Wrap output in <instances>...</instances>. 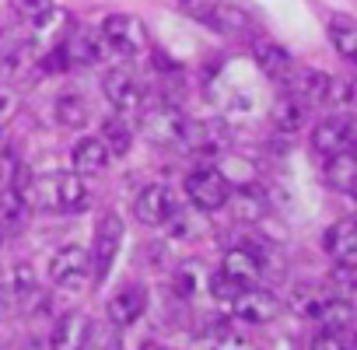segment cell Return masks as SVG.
<instances>
[{
    "label": "cell",
    "mask_w": 357,
    "mask_h": 350,
    "mask_svg": "<svg viewBox=\"0 0 357 350\" xmlns=\"http://www.w3.org/2000/svg\"><path fill=\"white\" fill-rule=\"evenodd\" d=\"M221 277H228L231 284L238 287H252L263 280V263H259V252L249 249V245H235L225 252L221 259Z\"/></svg>",
    "instance_id": "13"
},
{
    "label": "cell",
    "mask_w": 357,
    "mask_h": 350,
    "mask_svg": "<svg viewBox=\"0 0 357 350\" xmlns=\"http://www.w3.org/2000/svg\"><path fill=\"white\" fill-rule=\"evenodd\" d=\"M329 109L336 112H354V81L350 77H329V88H326V102Z\"/></svg>",
    "instance_id": "30"
},
{
    "label": "cell",
    "mask_w": 357,
    "mask_h": 350,
    "mask_svg": "<svg viewBox=\"0 0 357 350\" xmlns=\"http://www.w3.org/2000/svg\"><path fill=\"white\" fill-rule=\"evenodd\" d=\"M98 39L105 46V56H119V60H137L147 50V29L133 15H109L98 25Z\"/></svg>",
    "instance_id": "3"
},
{
    "label": "cell",
    "mask_w": 357,
    "mask_h": 350,
    "mask_svg": "<svg viewBox=\"0 0 357 350\" xmlns=\"http://www.w3.org/2000/svg\"><path fill=\"white\" fill-rule=\"evenodd\" d=\"M315 319H322V326L333 329V333H347V329L354 326V301L329 291V298H326V305L319 308Z\"/></svg>",
    "instance_id": "26"
},
{
    "label": "cell",
    "mask_w": 357,
    "mask_h": 350,
    "mask_svg": "<svg viewBox=\"0 0 357 350\" xmlns=\"http://www.w3.org/2000/svg\"><path fill=\"white\" fill-rule=\"evenodd\" d=\"M109 151V158H126L130 147H133V130L123 123V119H105L102 123V137H98Z\"/></svg>",
    "instance_id": "29"
},
{
    "label": "cell",
    "mask_w": 357,
    "mask_h": 350,
    "mask_svg": "<svg viewBox=\"0 0 357 350\" xmlns=\"http://www.w3.org/2000/svg\"><path fill=\"white\" fill-rule=\"evenodd\" d=\"M60 46H63L70 67H74V63H77V67H95V63L105 56V46H102V39H98V29H74V25H70V32L63 36Z\"/></svg>",
    "instance_id": "17"
},
{
    "label": "cell",
    "mask_w": 357,
    "mask_h": 350,
    "mask_svg": "<svg viewBox=\"0 0 357 350\" xmlns=\"http://www.w3.org/2000/svg\"><path fill=\"white\" fill-rule=\"evenodd\" d=\"M102 95H105V102H109L116 112H140V109H144V98H147L144 81H140L130 67H112V70H105V77H102Z\"/></svg>",
    "instance_id": "8"
},
{
    "label": "cell",
    "mask_w": 357,
    "mask_h": 350,
    "mask_svg": "<svg viewBox=\"0 0 357 350\" xmlns=\"http://www.w3.org/2000/svg\"><path fill=\"white\" fill-rule=\"evenodd\" d=\"M67 32H70V15L63 8H56V4L50 11H43L39 18L25 22V39H29V50L36 56L46 53V50H53V46H60Z\"/></svg>",
    "instance_id": "10"
},
{
    "label": "cell",
    "mask_w": 357,
    "mask_h": 350,
    "mask_svg": "<svg viewBox=\"0 0 357 350\" xmlns=\"http://www.w3.org/2000/svg\"><path fill=\"white\" fill-rule=\"evenodd\" d=\"M29 204L53 211V214H70L81 211L88 204V186L84 175L77 172H50V175H36L32 190H29Z\"/></svg>",
    "instance_id": "1"
},
{
    "label": "cell",
    "mask_w": 357,
    "mask_h": 350,
    "mask_svg": "<svg viewBox=\"0 0 357 350\" xmlns=\"http://www.w3.org/2000/svg\"><path fill=\"white\" fill-rule=\"evenodd\" d=\"M186 112H178V105H154V109H140V133L158 144V147H172L183 140V126H186Z\"/></svg>",
    "instance_id": "7"
},
{
    "label": "cell",
    "mask_w": 357,
    "mask_h": 350,
    "mask_svg": "<svg viewBox=\"0 0 357 350\" xmlns=\"http://www.w3.org/2000/svg\"><path fill=\"white\" fill-rule=\"evenodd\" d=\"M193 154H204V158H214V154H225L231 147V126L228 119L221 116H207V119H186L183 126V140Z\"/></svg>",
    "instance_id": "5"
},
{
    "label": "cell",
    "mask_w": 357,
    "mask_h": 350,
    "mask_svg": "<svg viewBox=\"0 0 357 350\" xmlns=\"http://www.w3.org/2000/svg\"><path fill=\"white\" fill-rule=\"evenodd\" d=\"M326 32H329V43H333V50L343 56V60H357V22L350 18V15H343V11H333L329 18H326Z\"/></svg>",
    "instance_id": "22"
},
{
    "label": "cell",
    "mask_w": 357,
    "mask_h": 350,
    "mask_svg": "<svg viewBox=\"0 0 357 350\" xmlns=\"http://www.w3.org/2000/svg\"><path fill=\"white\" fill-rule=\"evenodd\" d=\"M354 140H357V126H354L350 112H333L322 123H315V130H312V147L326 158L340 154V151H354Z\"/></svg>",
    "instance_id": "9"
},
{
    "label": "cell",
    "mask_w": 357,
    "mask_h": 350,
    "mask_svg": "<svg viewBox=\"0 0 357 350\" xmlns=\"http://www.w3.org/2000/svg\"><path fill=\"white\" fill-rule=\"evenodd\" d=\"M144 308H147V291H144V284H126V287H119V291L109 298V305H105L112 326H133V322L144 315Z\"/></svg>",
    "instance_id": "18"
},
{
    "label": "cell",
    "mask_w": 357,
    "mask_h": 350,
    "mask_svg": "<svg viewBox=\"0 0 357 350\" xmlns=\"http://www.w3.org/2000/svg\"><path fill=\"white\" fill-rule=\"evenodd\" d=\"M252 60H256V67H259V74H263L266 81L284 84V81L294 74V56H291L284 46L270 43V39H256V43H252Z\"/></svg>",
    "instance_id": "15"
},
{
    "label": "cell",
    "mask_w": 357,
    "mask_h": 350,
    "mask_svg": "<svg viewBox=\"0 0 357 350\" xmlns=\"http://www.w3.org/2000/svg\"><path fill=\"white\" fill-rule=\"evenodd\" d=\"M235 315L238 319H245V322H256V326H263V322H273L277 319V312H280V301L270 294V291H263V287H242L238 294H235Z\"/></svg>",
    "instance_id": "14"
},
{
    "label": "cell",
    "mask_w": 357,
    "mask_h": 350,
    "mask_svg": "<svg viewBox=\"0 0 357 350\" xmlns=\"http://www.w3.org/2000/svg\"><path fill=\"white\" fill-rule=\"evenodd\" d=\"M8 291H4V280H0V319H4V312H8Z\"/></svg>",
    "instance_id": "36"
},
{
    "label": "cell",
    "mask_w": 357,
    "mask_h": 350,
    "mask_svg": "<svg viewBox=\"0 0 357 350\" xmlns=\"http://www.w3.org/2000/svg\"><path fill=\"white\" fill-rule=\"evenodd\" d=\"M123 235H126V225L116 211L102 214L98 225H95V238H91V249H88V259H91V277L102 284L109 273H112V263L119 256V245H123Z\"/></svg>",
    "instance_id": "4"
},
{
    "label": "cell",
    "mask_w": 357,
    "mask_h": 350,
    "mask_svg": "<svg viewBox=\"0 0 357 350\" xmlns=\"http://www.w3.org/2000/svg\"><path fill=\"white\" fill-rule=\"evenodd\" d=\"M172 211H175V197H172V190H168L165 183L144 186V190L137 193V200H133V218H137L140 225H147V228L165 225V221L172 218Z\"/></svg>",
    "instance_id": "12"
},
{
    "label": "cell",
    "mask_w": 357,
    "mask_h": 350,
    "mask_svg": "<svg viewBox=\"0 0 357 350\" xmlns=\"http://www.w3.org/2000/svg\"><path fill=\"white\" fill-rule=\"evenodd\" d=\"M228 204H231L235 221H245V225H252V221H259L266 214V197L259 190H252V186L249 190H231Z\"/></svg>",
    "instance_id": "28"
},
{
    "label": "cell",
    "mask_w": 357,
    "mask_h": 350,
    "mask_svg": "<svg viewBox=\"0 0 357 350\" xmlns=\"http://www.w3.org/2000/svg\"><path fill=\"white\" fill-rule=\"evenodd\" d=\"M18 109H22L18 91H15V88H8V84H0V130H4V126L18 116Z\"/></svg>",
    "instance_id": "32"
},
{
    "label": "cell",
    "mask_w": 357,
    "mask_h": 350,
    "mask_svg": "<svg viewBox=\"0 0 357 350\" xmlns=\"http://www.w3.org/2000/svg\"><path fill=\"white\" fill-rule=\"evenodd\" d=\"M70 165H74L77 175H102L109 168V151H105V144L98 137H84V140L74 144Z\"/></svg>",
    "instance_id": "21"
},
{
    "label": "cell",
    "mask_w": 357,
    "mask_h": 350,
    "mask_svg": "<svg viewBox=\"0 0 357 350\" xmlns=\"http://www.w3.org/2000/svg\"><path fill=\"white\" fill-rule=\"evenodd\" d=\"M91 340V319L84 312H67L50 333V350H84Z\"/></svg>",
    "instance_id": "16"
},
{
    "label": "cell",
    "mask_w": 357,
    "mask_h": 350,
    "mask_svg": "<svg viewBox=\"0 0 357 350\" xmlns=\"http://www.w3.org/2000/svg\"><path fill=\"white\" fill-rule=\"evenodd\" d=\"M53 116H56V123L63 130H84L91 112H88V102L81 95H60L53 102Z\"/></svg>",
    "instance_id": "27"
},
{
    "label": "cell",
    "mask_w": 357,
    "mask_h": 350,
    "mask_svg": "<svg viewBox=\"0 0 357 350\" xmlns=\"http://www.w3.org/2000/svg\"><path fill=\"white\" fill-rule=\"evenodd\" d=\"M308 112H312V109H308L301 98H294L291 91H284V95L277 98V105H273V126H277L280 133H298V130L305 126Z\"/></svg>",
    "instance_id": "25"
},
{
    "label": "cell",
    "mask_w": 357,
    "mask_h": 350,
    "mask_svg": "<svg viewBox=\"0 0 357 350\" xmlns=\"http://www.w3.org/2000/svg\"><path fill=\"white\" fill-rule=\"evenodd\" d=\"M53 8V0H11V11L22 18V22H32V18H39L43 11H50Z\"/></svg>",
    "instance_id": "33"
},
{
    "label": "cell",
    "mask_w": 357,
    "mask_h": 350,
    "mask_svg": "<svg viewBox=\"0 0 357 350\" xmlns=\"http://www.w3.org/2000/svg\"><path fill=\"white\" fill-rule=\"evenodd\" d=\"M0 242H4V235H0Z\"/></svg>",
    "instance_id": "37"
},
{
    "label": "cell",
    "mask_w": 357,
    "mask_h": 350,
    "mask_svg": "<svg viewBox=\"0 0 357 350\" xmlns=\"http://www.w3.org/2000/svg\"><path fill=\"white\" fill-rule=\"evenodd\" d=\"M326 252H329L333 266H357V225L350 218L336 221L326 231Z\"/></svg>",
    "instance_id": "20"
},
{
    "label": "cell",
    "mask_w": 357,
    "mask_h": 350,
    "mask_svg": "<svg viewBox=\"0 0 357 350\" xmlns=\"http://www.w3.org/2000/svg\"><path fill=\"white\" fill-rule=\"evenodd\" d=\"M312 350H350L343 333H333V329H322L315 340H312Z\"/></svg>",
    "instance_id": "34"
},
{
    "label": "cell",
    "mask_w": 357,
    "mask_h": 350,
    "mask_svg": "<svg viewBox=\"0 0 357 350\" xmlns=\"http://www.w3.org/2000/svg\"><path fill=\"white\" fill-rule=\"evenodd\" d=\"M200 273H204V266L200 263H183L175 270V294L178 298H193L197 291H200Z\"/></svg>",
    "instance_id": "31"
},
{
    "label": "cell",
    "mask_w": 357,
    "mask_h": 350,
    "mask_svg": "<svg viewBox=\"0 0 357 350\" xmlns=\"http://www.w3.org/2000/svg\"><path fill=\"white\" fill-rule=\"evenodd\" d=\"M211 291H214V294H218L221 301H228V305H231V301H235V294H238L242 287H238V284H231L228 277H221V273H214V280H211Z\"/></svg>",
    "instance_id": "35"
},
{
    "label": "cell",
    "mask_w": 357,
    "mask_h": 350,
    "mask_svg": "<svg viewBox=\"0 0 357 350\" xmlns=\"http://www.w3.org/2000/svg\"><path fill=\"white\" fill-rule=\"evenodd\" d=\"M186 197L197 211H221V207H228L231 183L218 168H197L186 175Z\"/></svg>",
    "instance_id": "6"
},
{
    "label": "cell",
    "mask_w": 357,
    "mask_h": 350,
    "mask_svg": "<svg viewBox=\"0 0 357 350\" xmlns=\"http://www.w3.org/2000/svg\"><path fill=\"white\" fill-rule=\"evenodd\" d=\"M175 8L183 11L186 18L200 22L204 29L228 36V39H245L252 36V22L242 8L228 4V0H175Z\"/></svg>",
    "instance_id": "2"
},
{
    "label": "cell",
    "mask_w": 357,
    "mask_h": 350,
    "mask_svg": "<svg viewBox=\"0 0 357 350\" xmlns=\"http://www.w3.org/2000/svg\"><path fill=\"white\" fill-rule=\"evenodd\" d=\"M29 214H32V204L15 186H0V235L18 238L29 228Z\"/></svg>",
    "instance_id": "19"
},
{
    "label": "cell",
    "mask_w": 357,
    "mask_h": 350,
    "mask_svg": "<svg viewBox=\"0 0 357 350\" xmlns=\"http://www.w3.org/2000/svg\"><path fill=\"white\" fill-rule=\"evenodd\" d=\"M4 291H8V301L11 305H32L39 301V280H36V270L29 263H15L8 270V280H4Z\"/></svg>",
    "instance_id": "23"
},
{
    "label": "cell",
    "mask_w": 357,
    "mask_h": 350,
    "mask_svg": "<svg viewBox=\"0 0 357 350\" xmlns=\"http://www.w3.org/2000/svg\"><path fill=\"white\" fill-rule=\"evenodd\" d=\"M84 277H91V259H88V249L84 245H63V249L53 252V259H50V280L56 287L77 291V287H84Z\"/></svg>",
    "instance_id": "11"
},
{
    "label": "cell",
    "mask_w": 357,
    "mask_h": 350,
    "mask_svg": "<svg viewBox=\"0 0 357 350\" xmlns=\"http://www.w3.org/2000/svg\"><path fill=\"white\" fill-rule=\"evenodd\" d=\"M326 183L343 197H350L357 190V158H354V151H340V154L326 158Z\"/></svg>",
    "instance_id": "24"
}]
</instances>
